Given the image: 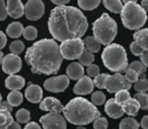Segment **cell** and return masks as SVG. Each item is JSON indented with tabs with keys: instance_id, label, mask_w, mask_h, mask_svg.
I'll list each match as a JSON object with an SVG mask.
<instances>
[{
	"instance_id": "f5cc1de1",
	"label": "cell",
	"mask_w": 148,
	"mask_h": 129,
	"mask_svg": "<svg viewBox=\"0 0 148 129\" xmlns=\"http://www.w3.org/2000/svg\"><path fill=\"white\" fill-rule=\"evenodd\" d=\"M125 4H127V3H130V2H135V3H137V0H122Z\"/></svg>"
},
{
	"instance_id": "277c9868",
	"label": "cell",
	"mask_w": 148,
	"mask_h": 129,
	"mask_svg": "<svg viewBox=\"0 0 148 129\" xmlns=\"http://www.w3.org/2000/svg\"><path fill=\"white\" fill-rule=\"evenodd\" d=\"M101 59L107 69L114 73L126 72L129 67L127 53L122 45L111 43L103 49Z\"/></svg>"
},
{
	"instance_id": "4dcf8cb0",
	"label": "cell",
	"mask_w": 148,
	"mask_h": 129,
	"mask_svg": "<svg viewBox=\"0 0 148 129\" xmlns=\"http://www.w3.org/2000/svg\"><path fill=\"white\" fill-rule=\"evenodd\" d=\"M15 118H16V121L18 123H27L31 119V113H29V110L25 108L19 109L15 114Z\"/></svg>"
},
{
	"instance_id": "b9f144b4",
	"label": "cell",
	"mask_w": 148,
	"mask_h": 129,
	"mask_svg": "<svg viewBox=\"0 0 148 129\" xmlns=\"http://www.w3.org/2000/svg\"><path fill=\"white\" fill-rule=\"evenodd\" d=\"M130 51H131V53H133L134 55H139V57L143 55V53L145 51L136 41H133V43L130 45Z\"/></svg>"
},
{
	"instance_id": "4316f807",
	"label": "cell",
	"mask_w": 148,
	"mask_h": 129,
	"mask_svg": "<svg viewBox=\"0 0 148 129\" xmlns=\"http://www.w3.org/2000/svg\"><path fill=\"white\" fill-rule=\"evenodd\" d=\"M140 123H138L133 117H127L120 123V129H139Z\"/></svg>"
},
{
	"instance_id": "9a60e30c",
	"label": "cell",
	"mask_w": 148,
	"mask_h": 129,
	"mask_svg": "<svg viewBox=\"0 0 148 129\" xmlns=\"http://www.w3.org/2000/svg\"><path fill=\"white\" fill-rule=\"evenodd\" d=\"M25 97L31 103H41L43 98V90L39 85L29 84V86L25 89Z\"/></svg>"
},
{
	"instance_id": "f6af8a7d",
	"label": "cell",
	"mask_w": 148,
	"mask_h": 129,
	"mask_svg": "<svg viewBox=\"0 0 148 129\" xmlns=\"http://www.w3.org/2000/svg\"><path fill=\"white\" fill-rule=\"evenodd\" d=\"M6 43H7L6 35H5L4 32H2V31L0 30V51H1V49H2L3 47H5Z\"/></svg>"
},
{
	"instance_id": "7c38bea8",
	"label": "cell",
	"mask_w": 148,
	"mask_h": 129,
	"mask_svg": "<svg viewBox=\"0 0 148 129\" xmlns=\"http://www.w3.org/2000/svg\"><path fill=\"white\" fill-rule=\"evenodd\" d=\"M1 66H2L3 72L11 76V75H15L21 70L23 61L18 55L9 53V55H4Z\"/></svg>"
},
{
	"instance_id": "d4e9b609",
	"label": "cell",
	"mask_w": 148,
	"mask_h": 129,
	"mask_svg": "<svg viewBox=\"0 0 148 129\" xmlns=\"http://www.w3.org/2000/svg\"><path fill=\"white\" fill-rule=\"evenodd\" d=\"M23 96L19 91H11L7 96V102L11 105L12 107H16L23 103Z\"/></svg>"
},
{
	"instance_id": "7402d4cb",
	"label": "cell",
	"mask_w": 148,
	"mask_h": 129,
	"mask_svg": "<svg viewBox=\"0 0 148 129\" xmlns=\"http://www.w3.org/2000/svg\"><path fill=\"white\" fill-rule=\"evenodd\" d=\"M23 26L21 22H11L8 26L6 27L7 35L11 38H18L23 32Z\"/></svg>"
},
{
	"instance_id": "cb8c5ba5",
	"label": "cell",
	"mask_w": 148,
	"mask_h": 129,
	"mask_svg": "<svg viewBox=\"0 0 148 129\" xmlns=\"http://www.w3.org/2000/svg\"><path fill=\"white\" fill-rule=\"evenodd\" d=\"M103 3L107 9L113 13H121L123 10V3L121 0H103Z\"/></svg>"
},
{
	"instance_id": "7a4b0ae2",
	"label": "cell",
	"mask_w": 148,
	"mask_h": 129,
	"mask_svg": "<svg viewBox=\"0 0 148 129\" xmlns=\"http://www.w3.org/2000/svg\"><path fill=\"white\" fill-rule=\"evenodd\" d=\"M25 59L34 74L52 75L59 72L63 57L55 39L43 38L27 49Z\"/></svg>"
},
{
	"instance_id": "6da1fadb",
	"label": "cell",
	"mask_w": 148,
	"mask_h": 129,
	"mask_svg": "<svg viewBox=\"0 0 148 129\" xmlns=\"http://www.w3.org/2000/svg\"><path fill=\"white\" fill-rule=\"evenodd\" d=\"M49 31L55 41L81 38L86 32L88 22L80 9L73 6H57L52 9L48 20Z\"/></svg>"
},
{
	"instance_id": "3957f363",
	"label": "cell",
	"mask_w": 148,
	"mask_h": 129,
	"mask_svg": "<svg viewBox=\"0 0 148 129\" xmlns=\"http://www.w3.org/2000/svg\"><path fill=\"white\" fill-rule=\"evenodd\" d=\"M64 117L71 124L83 126L101 117V112L95 105L83 97L70 100L63 109Z\"/></svg>"
},
{
	"instance_id": "ba28073f",
	"label": "cell",
	"mask_w": 148,
	"mask_h": 129,
	"mask_svg": "<svg viewBox=\"0 0 148 129\" xmlns=\"http://www.w3.org/2000/svg\"><path fill=\"white\" fill-rule=\"evenodd\" d=\"M131 87L132 83H130L121 73H116L114 75H111L106 84V89L109 93H117L121 90L129 91Z\"/></svg>"
},
{
	"instance_id": "8fae6325",
	"label": "cell",
	"mask_w": 148,
	"mask_h": 129,
	"mask_svg": "<svg viewBox=\"0 0 148 129\" xmlns=\"http://www.w3.org/2000/svg\"><path fill=\"white\" fill-rule=\"evenodd\" d=\"M45 13V5L42 0H29L25 5V14L29 20H38Z\"/></svg>"
},
{
	"instance_id": "d590c367",
	"label": "cell",
	"mask_w": 148,
	"mask_h": 129,
	"mask_svg": "<svg viewBox=\"0 0 148 129\" xmlns=\"http://www.w3.org/2000/svg\"><path fill=\"white\" fill-rule=\"evenodd\" d=\"M106 102V95L101 91H97L91 95V103L95 106L103 105Z\"/></svg>"
},
{
	"instance_id": "44dd1931",
	"label": "cell",
	"mask_w": 148,
	"mask_h": 129,
	"mask_svg": "<svg viewBox=\"0 0 148 129\" xmlns=\"http://www.w3.org/2000/svg\"><path fill=\"white\" fill-rule=\"evenodd\" d=\"M122 108H123V111L125 114L134 117L138 114V111L140 109V105L136 99L131 98L122 105Z\"/></svg>"
},
{
	"instance_id": "4fadbf2b",
	"label": "cell",
	"mask_w": 148,
	"mask_h": 129,
	"mask_svg": "<svg viewBox=\"0 0 148 129\" xmlns=\"http://www.w3.org/2000/svg\"><path fill=\"white\" fill-rule=\"evenodd\" d=\"M93 88H95L93 80H91L90 77L88 76H83L75 84L73 88V92L76 95H87L92 92Z\"/></svg>"
},
{
	"instance_id": "5bb4252c",
	"label": "cell",
	"mask_w": 148,
	"mask_h": 129,
	"mask_svg": "<svg viewBox=\"0 0 148 129\" xmlns=\"http://www.w3.org/2000/svg\"><path fill=\"white\" fill-rule=\"evenodd\" d=\"M40 109L42 111H49L50 113H61L63 112V105L58 99L54 97H46L40 103Z\"/></svg>"
},
{
	"instance_id": "11a10c76",
	"label": "cell",
	"mask_w": 148,
	"mask_h": 129,
	"mask_svg": "<svg viewBox=\"0 0 148 129\" xmlns=\"http://www.w3.org/2000/svg\"><path fill=\"white\" fill-rule=\"evenodd\" d=\"M76 129H86V128H85V127H83V126H78Z\"/></svg>"
},
{
	"instance_id": "816d5d0a",
	"label": "cell",
	"mask_w": 148,
	"mask_h": 129,
	"mask_svg": "<svg viewBox=\"0 0 148 129\" xmlns=\"http://www.w3.org/2000/svg\"><path fill=\"white\" fill-rule=\"evenodd\" d=\"M141 6L146 12H148V0H142L141 2Z\"/></svg>"
},
{
	"instance_id": "8d00e7d4",
	"label": "cell",
	"mask_w": 148,
	"mask_h": 129,
	"mask_svg": "<svg viewBox=\"0 0 148 129\" xmlns=\"http://www.w3.org/2000/svg\"><path fill=\"white\" fill-rule=\"evenodd\" d=\"M134 89H135L138 93L148 91V80L146 79V77H144V78H139V80L134 84Z\"/></svg>"
},
{
	"instance_id": "7bdbcfd3",
	"label": "cell",
	"mask_w": 148,
	"mask_h": 129,
	"mask_svg": "<svg viewBox=\"0 0 148 129\" xmlns=\"http://www.w3.org/2000/svg\"><path fill=\"white\" fill-rule=\"evenodd\" d=\"M7 5L4 0H0V20H4L7 17Z\"/></svg>"
},
{
	"instance_id": "2e32d148",
	"label": "cell",
	"mask_w": 148,
	"mask_h": 129,
	"mask_svg": "<svg viewBox=\"0 0 148 129\" xmlns=\"http://www.w3.org/2000/svg\"><path fill=\"white\" fill-rule=\"evenodd\" d=\"M105 111H106V113L113 119H118L125 114L123 111V108H122V105L118 104L115 101V98L110 99V100H108L107 102H106Z\"/></svg>"
},
{
	"instance_id": "ffe728a7",
	"label": "cell",
	"mask_w": 148,
	"mask_h": 129,
	"mask_svg": "<svg viewBox=\"0 0 148 129\" xmlns=\"http://www.w3.org/2000/svg\"><path fill=\"white\" fill-rule=\"evenodd\" d=\"M133 37L134 41H136L145 51H148V27L137 30Z\"/></svg>"
},
{
	"instance_id": "1f68e13d",
	"label": "cell",
	"mask_w": 148,
	"mask_h": 129,
	"mask_svg": "<svg viewBox=\"0 0 148 129\" xmlns=\"http://www.w3.org/2000/svg\"><path fill=\"white\" fill-rule=\"evenodd\" d=\"M23 37H25L27 41H35L38 36V30L35 26H27L25 29H23Z\"/></svg>"
},
{
	"instance_id": "484cf974",
	"label": "cell",
	"mask_w": 148,
	"mask_h": 129,
	"mask_svg": "<svg viewBox=\"0 0 148 129\" xmlns=\"http://www.w3.org/2000/svg\"><path fill=\"white\" fill-rule=\"evenodd\" d=\"M12 122L13 118L10 112L5 110H0V129H7Z\"/></svg>"
},
{
	"instance_id": "f1b7e54d",
	"label": "cell",
	"mask_w": 148,
	"mask_h": 129,
	"mask_svg": "<svg viewBox=\"0 0 148 129\" xmlns=\"http://www.w3.org/2000/svg\"><path fill=\"white\" fill-rule=\"evenodd\" d=\"M79 63L82 65V66H90L91 63H93V61H95V55H93L92 53H90V51H85L82 53V55H80V57H79Z\"/></svg>"
},
{
	"instance_id": "83f0119b",
	"label": "cell",
	"mask_w": 148,
	"mask_h": 129,
	"mask_svg": "<svg viewBox=\"0 0 148 129\" xmlns=\"http://www.w3.org/2000/svg\"><path fill=\"white\" fill-rule=\"evenodd\" d=\"M78 5L83 10H93L101 3V0H78Z\"/></svg>"
},
{
	"instance_id": "f907efd6",
	"label": "cell",
	"mask_w": 148,
	"mask_h": 129,
	"mask_svg": "<svg viewBox=\"0 0 148 129\" xmlns=\"http://www.w3.org/2000/svg\"><path fill=\"white\" fill-rule=\"evenodd\" d=\"M7 129H21V125H19L18 122H15V121H13V122L9 125V127Z\"/></svg>"
},
{
	"instance_id": "ab89813d",
	"label": "cell",
	"mask_w": 148,
	"mask_h": 129,
	"mask_svg": "<svg viewBox=\"0 0 148 129\" xmlns=\"http://www.w3.org/2000/svg\"><path fill=\"white\" fill-rule=\"evenodd\" d=\"M86 73H87V76H88V77H90V78H95V77H97L99 75V66L91 63L90 66L87 67Z\"/></svg>"
},
{
	"instance_id": "9f6ffc18",
	"label": "cell",
	"mask_w": 148,
	"mask_h": 129,
	"mask_svg": "<svg viewBox=\"0 0 148 129\" xmlns=\"http://www.w3.org/2000/svg\"><path fill=\"white\" fill-rule=\"evenodd\" d=\"M2 102V97H1V94H0V103Z\"/></svg>"
},
{
	"instance_id": "603a6c76",
	"label": "cell",
	"mask_w": 148,
	"mask_h": 129,
	"mask_svg": "<svg viewBox=\"0 0 148 129\" xmlns=\"http://www.w3.org/2000/svg\"><path fill=\"white\" fill-rule=\"evenodd\" d=\"M83 43H84V49L88 51L90 53H97L101 49V43H99L95 36H87L83 39Z\"/></svg>"
},
{
	"instance_id": "c3c4849f",
	"label": "cell",
	"mask_w": 148,
	"mask_h": 129,
	"mask_svg": "<svg viewBox=\"0 0 148 129\" xmlns=\"http://www.w3.org/2000/svg\"><path fill=\"white\" fill-rule=\"evenodd\" d=\"M51 1L57 6H64V5H66L69 2L70 0H51Z\"/></svg>"
},
{
	"instance_id": "74e56055",
	"label": "cell",
	"mask_w": 148,
	"mask_h": 129,
	"mask_svg": "<svg viewBox=\"0 0 148 129\" xmlns=\"http://www.w3.org/2000/svg\"><path fill=\"white\" fill-rule=\"evenodd\" d=\"M128 69L135 71V72L140 76V75H142V74H145V73H146V69H147V68L144 66L141 61H133V63H130L129 67H128Z\"/></svg>"
},
{
	"instance_id": "e575fe53",
	"label": "cell",
	"mask_w": 148,
	"mask_h": 129,
	"mask_svg": "<svg viewBox=\"0 0 148 129\" xmlns=\"http://www.w3.org/2000/svg\"><path fill=\"white\" fill-rule=\"evenodd\" d=\"M110 76H111V75H109V74H99V76L95 77V80H93L95 86H97L99 89H106V84H107V81Z\"/></svg>"
},
{
	"instance_id": "bcb514c9",
	"label": "cell",
	"mask_w": 148,
	"mask_h": 129,
	"mask_svg": "<svg viewBox=\"0 0 148 129\" xmlns=\"http://www.w3.org/2000/svg\"><path fill=\"white\" fill-rule=\"evenodd\" d=\"M140 59H141V63L146 68H148V51H144L143 55H140Z\"/></svg>"
},
{
	"instance_id": "52a82bcc",
	"label": "cell",
	"mask_w": 148,
	"mask_h": 129,
	"mask_svg": "<svg viewBox=\"0 0 148 129\" xmlns=\"http://www.w3.org/2000/svg\"><path fill=\"white\" fill-rule=\"evenodd\" d=\"M60 51L63 59H79L84 51V43L80 38L68 39L60 45Z\"/></svg>"
},
{
	"instance_id": "db71d44e",
	"label": "cell",
	"mask_w": 148,
	"mask_h": 129,
	"mask_svg": "<svg viewBox=\"0 0 148 129\" xmlns=\"http://www.w3.org/2000/svg\"><path fill=\"white\" fill-rule=\"evenodd\" d=\"M3 57H4V55L1 51H0V65H2V61H3Z\"/></svg>"
},
{
	"instance_id": "ee69618b",
	"label": "cell",
	"mask_w": 148,
	"mask_h": 129,
	"mask_svg": "<svg viewBox=\"0 0 148 129\" xmlns=\"http://www.w3.org/2000/svg\"><path fill=\"white\" fill-rule=\"evenodd\" d=\"M12 108L13 107L7 101H2V102L0 103V110H5V111H8V112H11Z\"/></svg>"
},
{
	"instance_id": "8992f818",
	"label": "cell",
	"mask_w": 148,
	"mask_h": 129,
	"mask_svg": "<svg viewBox=\"0 0 148 129\" xmlns=\"http://www.w3.org/2000/svg\"><path fill=\"white\" fill-rule=\"evenodd\" d=\"M121 19L124 26L130 30H139L147 20L146 11L141 5L135 2L125 4L121 12Z\"/></svg>"
},
{
	"instance_id": "7dc6e473",
	"label": "cell",
	"mask_w": 148,
	"mask_h": 129,
	"mask_svg": "<svg viewBox=\"0 0 148 129\" xmlns=\"http://www.w3.org/2000/svg\"><path fill=\"white\" fill-rule=\"evenodd\" d=\"M23 129H42L37 122H29Z\"/></svg>"
},
{
	"instance_id": "f546056e",
	"label": "cell",
	"mask_w": 148,
	"mask_h": 129,
	"mask_svg": "<svg viewBox=\"0 0 148 129\" xmlns=\"http://www.w3.org/2000/svg\"><path fill=\"white\" fill-rule=\"evenodd\" d=\"M134 99L138 101L140 105V109L142 110H148V94L146 92L137 93L134 96Z\"/></svg>"
},
{
	"instance_id": "f35d334b",
	"label": "cell",
	"mask_w": 148,
	"mask_h": 129,
	"mask_svg": "<svg viewBox=\"0 0 148 129\" xmlns=\"http://www.w3.org/2000/svg\"><path fill=\"white\" fill-rule=\"evenodd\" d=\"M93 129H108V120L105 117H99L93 121Z\"/></svg>"
},
{
	"instance_id": "d6a6232c",
	"label": "cell",
	"mask_w": 148,
	"mask_h": 129,
	"mask_svg": "<svg viewBox=\"0 0 148 129\" xmlns=\"http://www.w3.org/2000/svg\"><path fill=\"white\" fill-rule=\"evenodd\" d=\"M9 49H10L11 53L18 55H21L23 51V49H25V43L21 41H14L10 43Z\"/></svg>"
},
{
	"instance_id": "836d02e7",
	"label": "cell",
	"mask_w": 148,
	"mask_h": 129,
	"mask_svg": "<svg viewBox=\"0 0 148 129\" xmlns=\"http://www.w3.org/2000/svg\"><path fill=\"white\" fill-rule=\"evenodd\" d=\"M129 99H131V96H130V93L128 90H121L119 92L116 93L115 96V101L120 105H123L125 102H127Z\"/></svg>"
},
{
	"instance_id": "d6986e66",
	"label": "cell",
	"mask_w": 148,
	"mask_h": 129,
	"mask_svg": "<svg viewBox=\"0 0 148 129\" xmlns=\"http://www.w3.org/2000/svg\"><path fill=\"white\" fill-rule=\"evenodd\" d=\"M25 85V80L23 77L18 75H11L5 80V87L11 91H19Z\"/></svg>"
},
{
	"instance_id": "e0dca14e",
	"label": "cell",
	"mask_w": 148,
	"mask_h": 129,
	"mask_svg": "<svg viewBox=\"0 0 148 129\" xmlns=\"http://www.w3.org/2000/svg\"><path fill=\"white\" fill-rule=\"evenodd\" d=\"M25 13V6L21 0H7V14L12 18H19Z\"/></svg>"
},
{
	"instance_id": "60d3db41",
	"label": "cell",
	"mask_w": 148,
	"mask_h": 129,
	"mask_svg": "<svg viewBox=\"0 0 148 129\" xmlns=\"http://www.w3.org/2000/svg\"><path fill=\"white\" fill-rule=\"evenodd\" d=\"M125 77L130 83H136L138 80H139V75H138L135 71L130 70V69H127Z\"/></svg>"
},
{
	"instance_id": "5b68a950",
	"label": "cell",
	"mask_w": 148,
	"mask_h": 129,
	"mask_svg": "<svg viewBox=\"0 0 148 129\" xmlns=\"http://www.w3.org/2000/svg\"><path fill=\"white\" fill-rule=\"evenodd\" d=\"M93 36L101 45H109L118 33L117 22L108 13H103L92 24Z\"/></svg>"
},
{
	"instance_id": "9c48e42d",
	"label": "cell",
	"mask_w": 148,
	"mask_h": 129,
	"mask_svg": "<svg viewBox=\"0 0 148 129\" xmlns=\"http://www.w3.org/2000/svg\"><path fill=\"white\" fill-rule=\"evenodd\" d=\"M44 129H66V119L60 113H48L40 119Z\"/></svg>"
},
{
	"instance_id": "681fc988",
	"label": "cell",
	"mask_w": 148,
	"mask_h": 129,
	"mask_svg": "<svg viewBox=\"0 0 148 129\" xmlns=\"http://www.w3.org/2000/svg\"><path fill=\"white\" fill-rule=\"evenodd\" d=\"M140 126L143 129H148V115H146V116H144L143 118H142Z\"/></svg>"
},
{
	"instance_id": "30bf717a",
	"label": "cell",
	"mask_w": 148,
	"mask_h": 129,
	"mask_svg": "<svg viewBox=\"0 0 148 129\" xmlns=\"http://www.w3.org/2000/svg\"><path fill=\"white\" fill-rule=\"evenodd\" d=\"M69 83V78L65 75H61V76L52 77V78L46 80L45 83H44V87L49 92L60 93L64 92L68 88Z\"/></svg>"
},
{
	"instance_id": "ac0fdd59",
	"label": "cell",
	"mask_w": 148,
	"mask_h": 129,
	"mask_svg": "<svg viewBox=\"0 0 148 129\" xmlns=\"http://www.w3.org/2000/svg\"><path fill=\"white\" fill-rule=\"evenodd\" d=\"M66 74L69 79L80 80L84 76V69L80 63H71L66 69Z\"/></svg>"
}]
</instances>
